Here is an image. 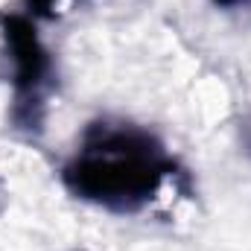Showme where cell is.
Wrapping results in <instances>:
<instances>
[{
  "label": "cell",
  "instance_id": "2",
  "mask_svg": "<svg viewBox=\"0 0 251 251\" xmlns=\"http://www.w3.org/2000/svg\"><path fill=\"white\" fill-rule=\"evenodd\" d=\"M216 3H225V6H234V3H243V0H216Z\"/></svg>",
  "mask_w": 251,
  "mask_h": 251
},
{
  "label": "cell",
  "instance_id": "1",
  "mask_svg": "<svg viewBox=\"0 0 251 251\" xmlns=\"http://www.w3.org/2000/svg\"><path fill=\"white\" fill-rule=\"evenodd\" d=\"M76 193L108 207L131 210L152 199L167 164L146 134L137 131H102L91 140L67 170Z\"/></svg>",
  "mask_w": 251,
  "mask_h": 251
}]
</instances>
